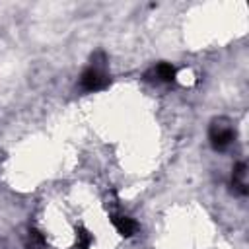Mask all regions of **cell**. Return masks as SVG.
<instances>
[{
	"mask_svg": "<svg viewBox=\"0 0 249 249\" xmlns=\"http://www.w3.org/2000/svg\"><path fill=\"white\" fill-rule=\"evenodd\" d=\"M89 245H91V233L82 230L78 233V249H89Z\"/></svg>",
	"mask_w": 249,
	"mask_h": 249,
	"instance_id": "6",
	"label": "cell"
},
{
	"mask_svg": "<svg viewBox=\"0 0 249 249\" xmlns=\"http://www.w3.org/2000/svg\"><path fill=\"white\" fill-rule=\"evenodd\" d=\"M245 177H247V167H245L243 161H239V163L233 167V175H231V179H233V187H235L241 195L247 193V181H245Z\"/></svg>",
	"mask_w": 249,
	"mask_h": 249,
	"instance_id": "4",
	"label": "cell"
},
{
	"mask_svg": "<svg viewBox=\"0 0 249 249\" xmlns=\"http://www.w3.org/2000/svg\"><path fill=\"white\" fill-rule=\"evenodd\" d=\"M233 140V130L230 124H222V123H214L210 128V142L216 150H226Z\"/></svg>",
	"mask_w": 249,
	"mask_h": 249,
	"instance_id": "2",
	"label": "cell"
},
{
	"mask_svg": "<svg viewBox=\"0 0 249 249\" xmlns=\"http://www.w3.org/2000/svg\"><path fill=\"white\" fill-rule=\"evenodd\" d=\"M152 74H154L156 80H160V82H171V80H175V68H173L171 64H167V62L158 64V66L152 70Z\"/></svg>",
	"mask_w": 249,
	"mask_h": 249,
	"instance_id": "5",
	"label": "cell"
},
{
	"mask_svg": "<svg viewBox=\"0 0 249 249\" xmlns=\"http://www.w3.org/2000/svg\"><path fill=\"white\" fill-rule=\"evenodd\" d=\"M111 222H113L115 230H117L121 235H124V237H130V235L136 231V222H134L132 218H128V216H113Z\"/></svg>",
	"mask_w": 249,
	"mask_h": 249,
	"instance_id": "3",
	"label": "cell"
},
{
	"mask_svg": "<svg viewBox=\"0 0 249 249\" xmlns=\"http://www.w3.org/2000/svg\"><path fill=\"white\" fill-rule=\"evenodd\" d=\"M109 82L107 74L99 68V64H91L88 70H84L82 78H80V86L86 89V91H97L101 88H105Z\"/></svg>",
	"mask_w": 249,
	"mask_h": 249,
	"instance_id": "1",
	"label": "cell"
}]
</instances>
